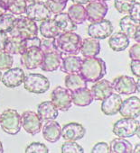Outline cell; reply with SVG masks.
Wrapping results in <instances>:
<instances>
[{
    "label": "cell",
    "instance_id": "30bf717a",
    "mask_svg": "<svg viewBox=\"0 0 140 153\" xmlns=\"http://www.w3.org/2000/svg\"><path fill=\"white\" fill-rule=\"evenodd\" d=\"M113 25L109 20L102 19L98 22L91 23L88 26V34L94 39L103 40L110 36L113 33Z\"/></svg>",
    "mask_w": 140,
    "mask_h": 153
},
{
    "label": "cell",
    "instance_id": "52a82bcc",
    "mask_svg": "<svg viewBox=\"0 0 140 153\" xmlns=\"http://www.w3.org/2000/svg\"><path fill=\"white\" fill-rule=\"evenodd\" d=\"M51 102L58 111L67 112L73 105L72 92L66 88L57 87L51 94Z\"/></svg>",
    "mask_w": 140,
    "mask_h": 153
},
{
    "label": "cell",
    "instance_id": "9c48e42d",
    "mask_svg": "<svg viewBox=\"0 0 140 153\" xmlns=\"http://www.w3.org/2000/svg\"><path fill=\"white\" fill-rule=\"evenodd\" d=\"M44 53L40 48H30L25 50L20 58L22 66L26 69H35L40 68Z\"/></svg>",
    "mask_w": 140,
    "mask_h": 153
},
{
    "label": "cell",
    "instance_id": "ba28073f",
    "mask_svg": "<svg viewBox=\"0 0 140 153\" xmlns=\"http://www.w3.org/2000/svg\"><path fill=\"white\" fill-rule=\"evenodd\" d=\"M87 20L91 23L98 22L105 18L109 11V6L104 0H91L85 7Z\"/></svg>",
    "mask_w": 140,
    "mask_h": 153
},
{
    "label": "cell",
    "instance_id": "f6af8a7d",
    "mask_svg": "<svg viewBox=\"0 0 140 153\" xmlns=\"http://www.w3.org/2000/svg\"><path fill=\"white\" fill-rule=\"evenodd\" d=\"M130 68L132 73L136 76L137 78L140 76V60H132L130 62Z\"/></svg>",
    "mask_w": 140,
    "mask_h": 153
},
{
    "label": "cell",
    "instance_id": "83f0119b",
    "mask_svg": "<svg viewBox=\"0 0 140 153\" xmlns=\"http://www.w3.org/2000/svg\"><path fill=\"white\" fill-rule=\"evenodd\" d=\"M55 24L60 29L61 33L74 32L77 30V25L71 20L67 13H59L56 14L53 17Z\"/></svg>",
    "mask_w": 140,
    "mask_h": 153
},
{
    "label": "cell",
    "instance_id": "e575fe53",
    "mask_svg": "<svg viewBox=\"0 0 140 153\" xmlns=\"http://www.w3.org/2000/svg\"><path fill=\"white\" fill-rule=\"evenodd\" d=\"M14 58L5 50H0V70H7L12 68Z\"/></svg>",
    "mask_w": 140,
    "mask_h": 153
},
{
    "label": "cell",
    "instance_id": "e0dca14e",
    "mask_svg": "<svg viewBox=\"0 0 140 153\" xmlns=\"http://www.w3.org/2000/svg\"><path fill=\"white\" fill-rule=\"evenodd\" d=\"M122 101L123 100L119 94L112 92L109 96L102 100L101 111L106 115H115L118 113Z\"/></svg>",
    "mask_w": 140,
    "mask_h": 153
},
{
    "label": "cell",
    "instance_id": "f546056e",
    "mask_svg": "<svg viewBox=\"0 0 140 153\" xmlns=\"http://www.w3.org/2000/svg\"><path fill=\"white\" fill-rule=\"evenodd\" d=\"M67 14L76 25H82L87 20L85 7L81 4H73V6H71L68 9Z\"/></svg>",
    "mask_w": 140,
    "mask_h": 153
},
{
    "label": "cell",
    "instance_id": "8d00e7d4",
    "mask_svg": "<svg viewBox=\"0 0 140 153\" xmlns=\"http://www.w3.org/2000/svg\"><path fill=\"white\" fill-rule=\"evenodd\" d=\"M136 2V0H114V6L120 14H127Z\"/></svg>",
    "mask_w": 140,
    "mask_h": 153
},
{
    "label": "cell",
    "instance_id": "f907efd6",
    "mask_svg": "<svg viewBox=\"0 0 140 153\" xmlns=\"http://www.w3.org/2000/svg\"><path fill=\"white\" fill-rule=\"evenodd\" d=\"M5 13H7V10H5L3 7H0V16H2V15L5 14Z\"/></svg>",
    "mask_w": 140,
    "mask_h": 153
},
{
    "label": "cell",
    "instance_id": "7bdbcfd3",
    "mask_svg": "<svg viewBox=\"0 0 140 153\" xmlns=\"http://www.w3.org/2000/svg\"><path fill=\"white\" fill-rule=\"evenodd\" d=\"M91 153H110L109 145L106 142H98L92 148Z\"/></svg>",
    "mask_w": 140,
    "mask_h": 153
},
{
    "label": "cell",
    "instance_id": "f5cc1de1",
    "mask_svg": "<svg viewBox=\"0 0 140 153\" xmlns=\"http://www.w3.org/2000/svg\"><path fill=\"white\" fill-rule=\"evenodd\" d=\"M41 0H26L27 3H34V2H39Z\"/></svg>",
    "mask_w": 140,
    "mask_h": 153
},
{
    "label": "cell",
    "instance_id": "11a10c76",
    "mask_svg": "<svg viewBox=\"0 0 140 153\" xmlns=\"http://www.w3.org/2000/svg\"><path fill=\"white\" fill-rule=\"evenodd\" d=\"M1 78H2V72L0 70V80H1Z\"/></svg>",
    "mask_w": 140,
    "mask_h": 153
},
{
    "label": "cell",
    "instance_id": "ac0fdd59",
    "mask_svg": "<svg viewBox=\"0 0 140 153\" xmlns=\"http://www.w3.org/2000/svg\"><path fill=\"white\" fill-rule=\"evenodd\" d=\"M93 100L102 101L105 97L109 96L113 91V87L110 81L107 79H100L94 83V85L91 88Z\"/></svg>",
    "mask_w": 140,
    "mask_h": 153
},
{
    "label": "cell",
    "instance_id": "9a60e30c",
    "mask_svg": "<svg viewBox=\"0 0 140 153\" xmlns=\"http://www.w3.org/2000/svg\"><path fill=\"white\" fill-rule=\"evenodd\" d=\"M86 129L79 123H69L64 124L61 131V136L67 141H76L84 137Z\"/></svg>",
    "mask_w": 140,
    "mask_h": 153
},
{
    "label": "cell",
    "instance_id": "f35d334b",
    "mask_svg": "<svg viewBox=\"0 0 140 153\" xmlns=\"http://www.w3.org/2000/svg\"><path fill=\"white\" fill-rule=\"evenodd\" d=\"M40 49L43 51V53L58 51L56 48L55 38H43V40H41Z\"/></svg>",
    "mask_w": 140,
    "mask_h": 153
},
{
    "label": "cell",
    "instance_id": "6f0895ef",
    "mask_svg": "<svg viewBox=\"0 0 140 153\" xmlns=\"http://www.w3.org/2000/svg\"><path fill=\"white\" fill-rule=\"evenodd\" d=\"M104 1H106V0H104Z\"/></svg>",
    "mask_w": 140,
    "mask_h": 153
},
{
    "label": "cell",
    "instance_id": "b9f144b4",
    "mask_svg": "<svg viewBox=\"0 0 140 153\" xmlns=\"http://www.w3.org/2000/svg\"><path fill=\"white\" fill-rule=\"evenodd\" d=\"M128 14H129V16L136 21V22H140V3L139 2H136L132 7L130 8V10L128 11Z\"/></svg>",
    "mask_w": 140,
    "mask_h": 153
},
{
    "label": "cell",
    "instance_id": "7c38bea8",
    "mask_svg": "<svg viewBox=\"0 0 140 153\" xmlns=\"http://www.w3.org/2000/svg\"><path fill=\"white\" fill-rule=\"evenodd\" d=\"M26 16L34 22H43L52 17V13L46 7L45 3L39 1L34 3H30L27 5Z\"/></svg>",
    "mask_w": 140,
    "mask_h": 153
},
{
    "label": "cell",
    "instance_id": "1f68e13d",
    "mask_svg": "<svg viewBox=\"0 0 140 153\" xmlns=\"http://www.w3.org/2000/svg\"><path fill=\"white\" fill-rule=\"evenodd\" d=\"M109 149L111 153H130L133 150V146L126 138H117L110 141Z\"/></svg>",
    "mask_w": 140,
    "mask_h": 153
},
{
    "label": "cell",
    "instance_id": "4dcf8cb0",
    "mask_svg": "<svg viewBox=\"0 0 140 153\" xmlns=\"http://www.w3.org/2000/svg\"><path fill=\"white\" fill-rule=\"evenodd\" d=\"M5 51L11 55H21L25 51L24 39L19 37L8 36L5 46Z\"/></svg>",
    "mask_w": 140,
    "mask_h": 153
},
{
    "label": "cell",
    "instance_id": "681fc988",
    "mask_svg": "<svg viewBox=\"0 0 140 153\" xmlns=\"http://www.w3.org/2000/svg\"><path fill=\"white\" fill-rule=\"evenodd\" d=\"M135 148H136V149H133V150H132V152H135V153H136V152H139V148H140V144H139V143H138V144H136Z\"/></svg>",
    "mask_w": 140,
    "mask_h": 153
},
{
    "label": "cell",
    "instance_id": "5bb4252c",
    "mask_svg": "<svg viewBox=\"0 0 140 153\" xmlns=\"http://www.w3.org/2000/svg\"><path fill=\"white\" fill-rule=\"evenodd\" d=\"M122 117L139 119L140 116V99L137 97H131L122 101L118 111Z\"/></svg>",
    "mask_w": 140,
    "mask_h": 153
},
{
    "label": "cell",
    "instance_id": "ffe728a7",
    "mask_svg": "<svg viewBox=\"0 0 140 153\" xmlns=\"http://www.w3.org/2000/svg\"><path fill=\"white\" fill-rule=\"evenodd\" d=\"M61 125L55 120L48 121L45 123L43 128V139L51 143L58 141L61 138Z\"/></svg>",
    "mask_w": 140,
    "mask_h": 153
},
{
    "label": "cell",
    "instance_id": "277c9868",
    "mask_svg": "<svg viewBox=\"0 0 140 153\" xmlns=\"http://www.w3.org/2000/svg\"><path fill=\"white\" fill-rule=\"evenodd\" d=\"M0 126L10 135H16L21 130V115L15 109H7L0 114Z\"/></svg>",
    "mask_w": 140,
    "mask_h": 153
},
{
    "label": "cell",
    "instance_id": "603a6c76",
    "mask_svg": "<svg viewBox=\"0 0 140 153\" xmlns=\"http://www.w3.org/2000/svg\"><path fill=\"white\" fill-rule=\"evenodd\" d=\"M37 114L42 121L48 122L55 120L59 115V112L51 101H44L38 105Z\"/></svg>",
    "mask_w": 140,
    "mask_h": 153
},
{
    "label": "cell",
    "instance_id": "ab89813d",
    "mask_svg": "<svg viewBox=\"0 0 140 153\" xmlns=\"http://www.w3.org/2000/svg\"><path fill=\"white\" fill-rule=\"evenodd\" d=\"M26 153H48L49 149L47 146L41 142H32L25 149Z\"/></svg>",
    "mask_w": 140,
    "mask_h": 153
},
{
    "label": "cell",
    "instance_id": "d6a6232c",
    "mask_svg": "<svg viewBox=\"0 0 140 153\" xmlns=\"http://www.w3.org/2000/svg\"><path fill=\"white\" fill-rule=\"evenodd\" d=\"M16 18V17L13 14L5 13L0 16V30L8 33L12 29Z\"/></svg>",
    "mask_w": 140,
    "mask_h": 153
},
{
    "label": "cell",
    "instance_id": "cb8c5ba5",
    "mask_svg": "<svg viewBox=\"0 0 140 153\" xmlns=\"http://www.w3.org/2000/svg\"><path fill=\"white\" fill-rule=\"evenodd\" d=\"M72 100L75 105L83 107L88 106L92 103L93 97L91 89H89L87 87L72 92Z\"/></svg>",
    "mask_w": 140,
    "mask_h": 153
},
{
    "label": "cell",
    "instance_id": "6da1fadb",
    "mask_svg": "<svg viewBox=\"0 0 140 153\" xmlns=\"http://www.w3.org/2000/svg\"><path fill=\"white\" fill-rule=\"evenodd\" d=\"M79 73L87 82L95 83L105 76L107 73L106 62L98 57L84 58L82 60Z\"/></svg>",
    "mask_w": 140,
    "mask_h": 153
},
{
    "label": "cell",
    "instance_id": "d4e9b609",
    "mask_svg": "<svg viewBox=\"0 0 140 153\" xmlns=\"http://www.w3.org/2000/svg\"><path fill=\"white\" fill-rule=\"evenodd\" d=\"M130 43V39L122 32H118L112 34L109 39V47L117 52L125 51Z\"/></svg>",
    "mask_w": 140,
    "mask_h": 153
},
{
    "label": "cell",
    "instance_id": "484cf974",
    "mask_svg": "<svg viewBox=\"0 0 140 153\" xmlns=\"http://www.w3.org/2000/svg\"><path fill=\"white\" fill-rule=\"evenodd\" d=\"M119 27L121 29V32L126 34L129 39H134L135 34L138 31H140L139 23L133 20L129 16H126L120 19Z\"/></svg>",
    "mask_w": 140,
    "mask_h": 153
},
{
    "label": "cell",
    "instance_id": "ee69618b",
    "mask_svg": "<svg viewBox=\"0 0 140 153\" xmlns=\"http://www.w3.org/2000/svg\"><path fill=\"white\" fill-rule=\"evenodd\" d=\"M129 58L133 60H140V45L139 43L134 44L129 50Z\"/></svg>",
    "mask_w": 140,
    "mask_h": 153
},
{
    "label": "cell",
    "instance_id": "8992f818",
    "mask_svg": "<svg viewBox=\"0 0 140 153\" xmlns=\"http://www.w3.org/2000/svg\"><path fill=\"white\" fill-rule=\"evenodd\" d=\"M139 128V120L123 117L113 125V133L120 138H129L136 135Z\"/></svg>",
    "mask_w": 140,
    "mask_h": 153
},
{
    "label": "cell",
    "instance_id": "7a4b0ae2",
    "mask_svg": "<svg viewBox=\"0 0 140 153\" xmlns=\"http://www.w3.org/2000/svg\"><path fill=\"white\" fill-rule=\"evenodd\" d=\"M82 42V37L74 32L61 33L55 38L56 48L61 54H78L81 50Z\"/></svg>",
    "mask_w": 140,
    "mask_h": 153
},
{
    "label": "cell",
    "instance_id": "44dd1931",
    "mask_svg": "<svg viewBox=\"0 0 140 153\" xmlns=\"http://www.w3.org/2000/svg\"><path fill=\"white\" fill-rule=\"evenodd\" d=\"M82 59L77 55H67L61 59L60 65L61 70L66 74L79 73Z\"/></svg>",
    "mask_w": 140,
    "mask_h": 153
},
{
    "label": "cell",
    "instance_id": "7402d4cb",
    "mask_svg": "<svg viewBox=\"0 0 140 153\" xmlns=\"http://www.w3.org/2000/svg\"><path fill=\"white\" fill-rule=\"evenodd\" d=\"M80 51L84 58L96 57L100 52V42L94 38H86L82 40Z\"/></svg>",
    "mask_w": 140,
    "mask_h": 153
},
{
    "label": "cell",
    "instance_id": "f1b7e54d",
    "mask_svg": "<svg viewBox=\"0 0 140 153\" xmlns=\"http://www.w3.org/2000/svg\"><path fill=\"white\" fill-rule=\"evenodd\" d=\"M38 31L43 38H56L60 33H61L54 20L52 18L41 22Z\"/></svg>",
    "mask_w": 140,
    "mask_h": 153
},
{
    "label": "cell",
    "instance_id": "9f6ffc18",
    "mask_svg": "<svg viewBox=\"0 0 140 153\" xmlns=\"http://www.w3.org/2000/svg\"><path fill=\"white\" fill-rule=\"evenodd\" d=\"M61 1H62V2H65V3H67L69 0H61Z\"/></svg>",
    "mask_w": 140,
    "mask_h": 153
},
{
    "label": "cell",
    "instance_id": "74e56055",
    "mask_svg": "<svg viewBox=\"0 0 140 153\" xmlns=\"http://www.w3.org/2000/svg\"><path fill=\"white\" fill-rule=\"evenodd\" d=\"M62 153H83V148L76 141H65L61 146Z\"/></svg>",
    "mask_w": 140,
    "mask_h": 153
},
{
    "label": "cell",
    "instance_id": "3957f363",
    "mask_svg": "<svg viewBox=\"0 0 140 153\" xmlns=\"http://www.w3.org/2000/svg\"><path fill=\"white\" fill-rule=\"evenodd\" d=\"M7 33L8 36L19 37L22 39L33 38L38 35V25L34 20L22 16L16 18L12 29Z\"/></svg>",
    "mask_w": 140,
    "mask_h": 153
},
{
    "label": "cell",
    "instance_id": "d6986e66",
    "mask_svg": "<svg viewBox=\"0 0 140 153\" xmlns=\"http://www.w3.org/2000/svg\"><path fill=\"white\" fill-rule=\"evenodd\" d=\"M62 54L59 51L44 53L43 62L40 66L41 69L45 72H52L60 68L61 63Z\"/></svg>",
    "mask_w": 140,
    "mask_h": 153
},
{
    "label": "cell",
    "instance_id": "d590c367",
    "mask_svg": "<svg viewBox=\"0 0 140 153\" xmlns=\"http://www.w3.org/2000/svg\"><path fill=\"white\" fill-rule=\"evenodd\" d=\"M45 5L52 14L56 15V14L61 13L65 9L67 3L62 2L61 0H46Z\"/></svg>",
    "mask_w": 140,
    "mask_h": 153
},
{
    "label": "cell",
    "instance_id": "bcb514c9",
    "mask_svg": "<svg viewBox=\"0 0 140 153\" xmlns=\"http://www.w3.org/2000/svg\"><path fill=\"white\" fill-rule=\"evenodd\" d=\"M8 39V33L0 30V50H5L7 41Z\"/></svg>",
    "mask_w": 140,
    "mask_h": 153
},
{
    "label": "cell",
    "instance_id": "2e32d148",
    "mask_svg": "<svg viewBox=\"0 0 140 153\" xmlns=\"http://www.w3.org/2000/svg\"><path fill=\"white\" fill-rule=\"evenodd\" d=\"M25 71L20 68H9L2 74L1 81L8 88H15L22 85L25 79Z\"/></svg>",
    "mask_w": 140,
    "mask_h": 153
},
{
    "label": "cell",
    "instance_id": "c3c4849f",
    "mask_svg": "<svg viewBox=\"0 0 140 153\" xmlns=\"http://www.w3.org/2000/svg\"><path fill=\"white\" fill-rule=\"evenodd\" d=\"M73 3L74 4H81V5H83V4H88L90 1L91 0H72Z\"/></svg>",
    "mask_w": 140,
    "mask_h": 153
},
{
    "label": "cell",
    "instance_id": "4fadbf2b",
    "mask_svg": "<svg viewBox=\"0 0 140 153\" xmlns=\"http://www.w3.org/2000/svg\"><path fill=\"white\" fill-rule=\"evenodd\" d=\"M111 84L114 91L119 95H132L136 92V82L129 76H119Z\"/></svg>",
    "mask_w": 140,
    "mask_h": 153
},
{
    "label": "cell",
    "instance_id": "5b68a950",
    "mask_svg": "<svg viewBox=\"0 0 140 153\" xmlns=\"http://www.w3.org/2000/svg\"><path fill=\"white\" fill-rule=\"evenodd\" d=\"M25 90L34 94H43L50 88V81L45 76L39 73H30L25 76Z\"/></svg>",
    "mask_w": 140,
    "mask_h": 153
},
{
    "label": "cell",
    "instance_id": "60d3db41",
    "mask_svg": "<svg viewBox=\"0 0 140 153\" xmlns=\"http://www.w3.org/2000/svg\"><path fill=\"white\" fill-rule=\"evenodd\" d=\"M24 44H25V49H30V48H40L41 46V39L38 36L33 37V38H28V39H24Z\"/></svg>",
    "mask_w": 140,
    "mask_h": 153
},
{
    "label": "cell",
    "instance_id": "816d5d0a",
    "mask_svg": "<svg viewBox=\"0 0 140 153\" xmlns=\"http://www.w3.org/2000/svg\"><path fill=\"white\" fill-rule=\"evenodd\" d=\"M4 152V148H3V144L1 142V140H0V153Z\"/></svg>",
    "mask_w": 140,
    "mask_h": 153
},
{
    "label": "cell",
    "instance_id": "8fae6325",
    "mask_svg": "<svg viewBox=\"0 0 140 153\" xmlns=\"http://www.w3.org/2000/svg\"><path fill=\"white\" fill-rule=\"evenodd\" d=\"M21 126L27 133L34 136L41 131L43 121L40 119L37 113L34 111H25L21 116Z\"/></svg>",
    "mask_w": 140,
    "mask_h": 153
},
{
    "label": "cell",
    "instance_id": "7dc6e473",
    "mask_svg": "<svg viewBox=\"0 0 140 153\" xmlns=\"http://www.w3.org/2000/svg\"><path fill=\"white\" fill-rule=\"evenodd\" d=\"M14 1L15 0H0V7L7 11L8 7L14 3Z\"/></svg>",
    "mask_w": 140,
    "mask_h": 153
},
{
    "label": "cell",
    "instance_id": "db71d44e",
    "mask_svg": "<svg viewBox=\"0 0 140 153\" xmlns=\"http://www.w3.org/2000/svg\"><path fill=\"white\" fill-rule=\"evenodd\" d=\"M139 83H140V82H139V78H138L137 83H136V91H137L138 93H139V89H140V88H139Z\"/></svg>",
    "mask_w": 140,
    "mask_h": 153
},
{
    "label": "cell",
    "instance_id": "4316f807",
    "mask_svg": "<svg viewBox=\"0 0 140 153\" xmlns=\"http://www.w3.org/2000/svg\"><path fill=\"white\" fill-rule=\"evenodd\" d=\"M64 82L66 88L71 92H73L83 88H87L88 86V82L82 78L80 73L68 74V76H65Z\"/></svg>",
    "mask_w": 140,
    "mask_h": 153
},
{
    "label": "cell",
    "instance_id": "836d02e7",
    "mask_svg": "<svg viewBox=\"0 0 140 153\" xmlns=\"http://www.w3.org/2000/svg\"><path fill=\"white\" fill-rule=\"evenodd\" d=\"M28 3L26 0H15L14 3L8 7V10L14 16H21L25 13Z\"/></svg>",
    "mask_w": 140,
    "mask_h": 153
}]
</instances>
